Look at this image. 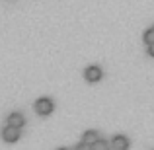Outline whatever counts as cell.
<instances>
[{"label": "cell", "mask_w": 154, "mask_h": 150, "mask_svg": "<svg viewBox=\"0 0 154 150\" xmlns=\"http://www.w3.org/2000/svg\"><path fill=\"white\" fill-rule=\"evenodd\" d=\"M88 146H90V144H86V142L82 140V142H78V144H76V150H84V148H88Z\"/></svg>", "instance_id": "9c48e42d"}, {"label": "cell", "mask_w": 154, "mask_h": 150, "mask_svg": "<svg viewBox=\"0 0 154 150\" xmlns=\"http://www.w3.org/2000/svg\"><path fill=\"white\" fill-rule=\"evenodd\" d=\"M8 123L14 125V127H20V129H22V127H23V123H26V119H23L22 113L16 111V113H10V115H8Z\"/></svg>", "instance_id": "5b68a950"}, {"label": "cell", "mask_w": 154, "mask_h": 150, "mask_svg": "<svg viewBox=\"0 0 154 150\" xmlns=\"http://www.w3.org/2000/svg\"><path fill=\"white\" fill-rule=\"evenodd\" d=\"M2 139L6 140V142H16V140L20 139V127H14V125L8 123L6 127L2 129Z\"/></svg>", "instance_id": "7a4b0ae2"}, {"label": "cell", "mask_w": 154, "mask_h": 150, "mask_svg": "<svg viewBox=\"0 0 154 150\" xmlns=\"http://www.w3.org/2000/svg\"><path fill=\"white\" fill-rule=\"evenodd\" d=\"M84 76H86L88 82H98V80H102V68L100 66H88L86 70H84Z\"/></svg>", "instance_id": "3957f363"}, {"label": "cell", "mask_w": 154, "mask_h": 150, "mask_svg": "<svg viewBox=\"0 0 154 150\" xmlns=\"http://www.w3.org/2000/svg\"><path fill=\"white\" fill-rule=\"evenodd\" d=\"M148 55L154 57V43H150V45H148Z\"/></svg>", "instance_id": "30bf717a"}, {"label": "cell", "mask_w": 154, "mask_h": 150, "mask_svg": "<svg viewBox=\"0 0 154 150\" xmlns=\"http://www.w3.org/2000/svg\"><path fill=\"white\" fill-rule=\"evenodd\" d=\"M98 139H100V133H98V131H86V133H84V136H82V140H84L86 144H90V146H92V144H94Z\"/></svg>", "instance_id": "8992f818"}, {"label": "cell", "mask_w": 154, "mask_h": 150, "mask_svg": "<svg viewBox=\"0 0 154 150\" xmlns=\"http://www.w3.org/2000/svg\"><path fill=\"white\" fill-rule=\"evenodd\" d=\"M53 107H55V103H53L51 98H39L35 101V111H37L39 115H49L53 111Z\"/></svg>", "instance_id": "6da1fadb"}, {"label": "cell", "mask_w": 154, "mask_h": 150, "mask_svg": "<svg viewBox=\"0 0 154 150\" xmlns=\"http://www.w3.org/2000/svg\"><path fill=\"white\" fill-rule=\"evenodd\" d=\"M144 43H146V45L154 43V27H152V29H146V31H144Z\"/></svg>", "instance_id": "ba28073f"}, {"label": "cell", "mask_w": 154, "mask_h": 150, "mask_svg": "<svg viewBox=\"0 0 154 150\" xmlns=\"http://www.w3.org/2000/svg\"><path fill=\"white\" fill-rule=\"evenodd\" d=\"M90 148H92V150H107V148H109V142H107V140H100V139H98Z\"/></svg>", "instance_id": "52a82bcc"}, {"label": "cell", "mask_w": 154, "mask_h": 150, "mask_svg": "<svg viewBox=\"0 0 154 150\" xmlns=\"http://www.w3.org/2000/svg\"><path fill=\"white\" fill-rule=\"evenodd\" d=\"M111 148H115V150H127L129 148V140L125 139L123 135H117L115 139L111 140Z\"/></svg>", "instance_id": "277c9868"}]
</instances>
